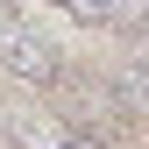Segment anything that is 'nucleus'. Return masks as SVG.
Wrapping results in <instances>:
<instances>
[{
  "label": "nucleus",
  "instance_id": "obj_1",
  "mask_svg": "<svg viewBox=\"0 0 149 149\" xmlns=\"http://www.w3.org/2000/svg\"><path fill=\"white\" fill-rule=\"evenodd\" d=\"M0 142L7 149H107V135L78 128L50 92H22V85L0 92Z\"/></svg>",
  "mask_w": 149,
  "mask_h": 149
},
{
  "label": "nucleus",
  "instance_id": "obj_2",
  "mask_svg": "<svg viewBox=\"0 0 149 149\" xmlns=\"http://www.w3.org/2000/svg\"><path fill=\"white\" fill-rule=\"evenodd\" d=\"M64 50L36 29V14L22 0H0V78L22 85V92H57L64 85Z\"/></svg>",
  "mask_w": 149,
  "mask_h": 149
},
{
  "label": "nucleus",
  "instance_id": "obj_3",
  "mask_svg": "<svg viewBox=\"0 0 149 149\" xmlns=\"http://www.w3.org/2000/svg\"><path fill=\"white\" fill-rule=\"evenodd\" d=\"M57 14H71V22L85 29H107V36H149V0H50Z\"/></svg>",
  "mask_w": 149,
  "mask_h": 149
},
{
  "label": "nucleus",
  "instance_id": "obj_4",
  "mask_svg": "<svg viewBox=\"0 0 149 149\" xmlns=\"http://www.w3.org/2000/svg\"><path fill=\"white\" fill-rule=\"evenodd\" d=\"M107 85H114L121 114H135V121H149V50H135V57H121Z\"/></svg>",
  "mask_w": 149,
  "mask_h": 149
},
{
  "label": "nucleus",
  "instance_id": "obj_5",
  "mask_svg": "<svg viewBox=\"0 0 149 149\" xmlns=\"http://www.w3.org/2000/svg\"><path fill=\"white\" fill-rule=\"evenodd\" d=\"M142 50H149V36H142Z\"/></svg>",
  "mask_w": 149,
  "mask_h": 149
}]
</instances>
